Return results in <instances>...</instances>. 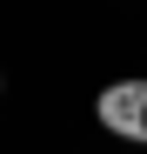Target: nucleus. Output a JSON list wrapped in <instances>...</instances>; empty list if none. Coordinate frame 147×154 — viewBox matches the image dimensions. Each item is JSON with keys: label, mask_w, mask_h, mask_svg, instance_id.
Here are the masks:
<instances>
[{"label": "nucleus", "mask_w": 147, "mask_h": 154, "mask_svg": "<svg viewBox=\"0 0 147 154\" xmlns=\"http://www.w3.org/2000/svg\"><path fill=\"white\" fill-rule=\"evenodd\" d=\"M94 121L120 141H147V81H114L94 94Z\"/></svg>", "instance_id": "1"}]
</instances>
